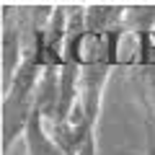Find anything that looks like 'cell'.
Listing matches in <instances>:
<instances>
[{
	"instance_id": "6da1fadb",
	"label": "cell",
	"mask_w": 155,
	"mask_h": 155,
	"mask_svg": "<svg viewBox=\"0 0 155 155\" xmlns=\"http://www.w3.org/2000/svg\"><path fill=\"white\" fill-rule=\"evenodd\" d=\"M23 147H26V155H67L52 140L49 127H47V122L39 114H34L31 124H28L26 134H23Z\"/></svg>"
},
{
	"instance_id": "7a4b0ae2",
	"label": "cell",
	"mask_w": 155,
	"mask_h": 155,
	"mask_svg": "<svg viewBox=\"0 0 155 155\" xmlns=\"http://www.w3.org/2000/svg\"><path fill=\"white\" fill-rule=\"evenodd\" d=\"M124 31L127 34L155 31V5H124Z\"/></svg>"
},
{
	"instance_id": "3957f363",
	"label": "cell",
	"mask_w": 155,
	"mask_h": 155,
	"mask_svg": "<svg viewBox=\"0 0 155 155\" xmlns=\"http://www.w3.org/2000/svg\"><path fill=\"white\" fill-rule=\"evenodd\" d=\"M134 91L142 106V119L155 122V70H140L134 75Z\"/></svg>"
},
{
	"instance_id": "277c9868",
	"label": "cell",
	"mask_w": 155,
	"mask_h": 155,
	"mask_svg": "<svg viewBox=\"0 0 155 155\" xmlns=\"http://www.w3.org/2000/svg\"><path fill=\"white\" fill-rule=\"evenodd\" d=\"M78 155H98V142H96V137L91 140V142L85 145V147L80 150V153H78Z\"/></svg>"
}]
</instances>
